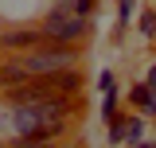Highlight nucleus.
Masks as SVG:
<instances>
[{"mask_svg":"<svg viewBox=\"0 0 156 148\" xmlns=\"http://www.w3.org/2000/svg\"><path fill=\"white\" fill-rule=\"evenodd\" d=\"M133 12H136V0H117V23L121 27L133 19Z\"/></svg>","mask_w":156,"mask_h":148,"instance_id":"6e6552de","label":"nucleus"},{"mask_svg":"<svg viewBox=\"0 0 156 148\" xmlns=\"http://www.w3.org/2000/svg\"><path fill=\"white\" fill-rule=\"evenodd\" d=\"M129 101H133V105L144 113V117H156V90L148 86V82L133 86V90H129Z\"/></svg>","mask_w":156,"mask_h":148,"instance_id":"39448f33","label":"nucleus"},{"mask_svg":"<svg viewBox=\"0 0 156 148\" xmlns=\"http://www.w3.org/2000/svg\"><path fill=\"white\" fill-rule=\"evenodd\" d=\"M0 47L4 51H35V47H47V35L39 27H20V31H4L0 35Z\"/></svg>","mask_w":156,"mask_h":148,"instance_id":"20e7f679","label":"nucleus"},{"mask_svg":"<svg viewBox=\"0 0 156 148\" xmlns=\"http://www.w3.org/2000/svg\"><path fill=\"white\" fill-rule=\"evenodd\" d=\"M82 51L78 47H58V43H47V47H35V51H20L8 62H0V86L12 90L27 78H39V74H55V70H70L78 66Z\"/></svg>","mask_w":156,"mask_h":148,"instance_id":"f03ea898","label":"nucleus"},{"mask_svg":"<svg viewBox=\"0 0 156 148\" xmlns=\"http://www.w3.org/2000/svg\"><path fill=\"white\" fill-rule=\"evenodd\" d=\"M140 35L156 39V12H144V16H140Z\"/></svg>","mask_w":156,"mask_h":148,"instance_id":"1a4fd4ad","label":"nucleus"},{"mask_svg":"<svg viewBox=\"0 0 156 148\" xmlns=\"http://www.w3.org/2000/svg\"><path fill=\"white\" fill-rule=\"evenodd\" d=\"M78 113V97H51V101H4L0 105V136L20 140L35 129L70 125Z\"/></svg>","mask_w":156,"mask_h":148,"instance_id":"f257e3e1","label":"nucleus"},{"mask_svg":"<svg viewBox=\"0 0 156 148\" xmlns=\"http://www.w3.org/2000/svg\"><path fill=\"white\" fill-rule=\"evenodd\" d=\"M136 148H156V144H136Z\"/></svg>","mask_w":156,"mask_h":148,"instance_id":"ddd939ff","label":"nucleus"},{"mask_svg":"<svg viewBox=\"0 0 156 148\" xmlns=\"http://www.w3.org/2000/svg\"><path fill=\"white\" fill-rule=\"evenodd\" d=\"M117 97H121L117 90H109L105 97H101V121H105V125H109V121L117 117Z\"/></svg>","mask_w":156,"mask_h":148,"instance_id":"0eeeda50","label":"nucleus"},{"mask_svg":"<svg viewBox=\"0 0 156 148\" xmlns=\"http://www.w3.org/2000/svg\"><path fill=\"white\" fill-rule=\"evenodd\" d=\"M125 148H136L144 144V117H125V136H121Z\"/></svg>","mask_w":156,"mask_h":148,"instance_id":"423d86ee","label":"nucleus"},{"mask_svg":"<svg viewBox=\"0 0 156 148\" xmlns=\"http://www.w3.org/2000/svg\"><path fill=\"white\" fill-rule=\"evenodd\" d=\"M98 90H101V93H109V90H113V74H109V70H101V74H98Z\"/></svg>","mask_w":156,"mask_h":148,"instance_id":"9b49d317","label":"nucleus"},{"mask_svg":"<svg viewBox=\"0 0 156 148\" xmlns=\"http://www.w3.org/2000/svg\"><path fill=\"white\" fill-rule=\"evenodd\" d=\"M74 12L78 16H90L94 12V0H74Z\"/></svg>","mask_w":156,"mask_h":148,"instance_id":"f8f14e48","label":"nucleus"},{"mask_svg":"<svg viewBox=\"0 0 156 148\" xmlns=\"http://www.w3.org/2000/svg\"><path fill=\"white\" fill-rule=\"evenodd\" d=\"M121 136H125V117H113L109 121V144H121Z\"/></svg>","mask_w":156,"mask_h":148,"instance_id":"9d476101","label":"nucleus"},{"mask_svg":"<svg viewBox=\"0 0 156 148\" xmlns=\"http://www.w3.org/2000/svg\"><path fill=\"white\" fill-rule=\"evenodd\" d=\"M39 31L47 35V43H58V47H82V39L90 31V16H78L74 0H55L47 8V16L39 23Z\"/></svg>","mask_w":156,"mask_h":148,"instance_id":"7ed1b4c3","label":"nucleus"}]
</instances>
